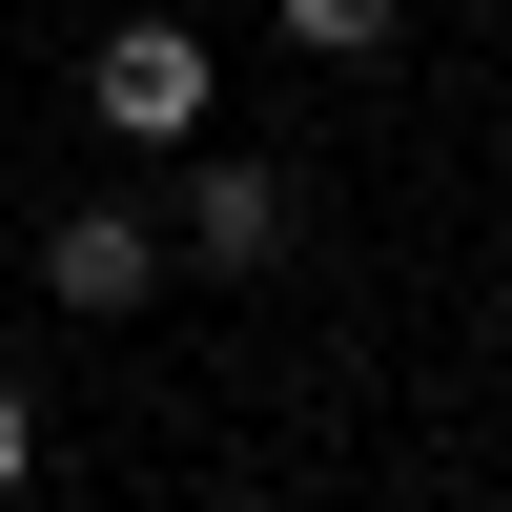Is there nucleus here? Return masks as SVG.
<instances>
[{
	"mask_svg": "<svg viewBox=\"0 0 512 512\" xmlns=\"http://www.w3.org/2000/svg\"><path fill=\"white\" fill-rule=\"evenodd\" d=\"M82 103H103V144H185L205 123V41L185 21H123L103 62H82Z\"/></svg>",
	"mask_w": 512,
	"mask_h": 512,
	"instance_id": "f257e3e1",
	"label": "nucleus"
},
{
	"mask_svg": "<svg viewBox=\"0 0 512 512\" xmlns=\"http://www.w3.org/2000/svg\"><path fill=\"white\" fill-rule=\"evenodd\" d=\"M41 287H62L82 328H123L164 287V226H144V205H62V226H41Z\"/></svg>",
	"mask_w": 512,
	"mask_h": 512,
	"instance_id": "f03ea898",
	"label": "nucleus"
},
{
	"mask_svg": "<svg viewBox=\"0 0 512 512\" xmlns=\"http://www.w3.org/2000/svg\"><path fill=\"white\" fill-rule=\"evenodd\" d=\"M185 267H287V185L267 164H205L185 185Z\"/></svg>",
	"mask_w": 512,
	"mask_h": 512,
	"instance_id": "7ed1b4c3",
	"label": "nucleus"
},
{
	"mask_svg": "<svg viewBox=\"0 0 512 512\" xmlns=\"http://www.w3.org/2000/svg\"><path fill=\"white\" fill-rule=\"evenodd\" d=\"M410 0H287V41H328V62H349V41H390Z\"/></svg>",
	"mask_w": 512,
	"mask_h": 512,
	"instance_id": "20e7f679",
	"label": "nucleus"
},
{
	"mask_svg": "<svg viewBox=\"0 0 512 512\" xmlns=\"http://www.w3.org/2000/svg\"><path fill=\"white\" fill-rule=\"evenodd\" d=\"M21 472H41V410H21V390H0V492H21Z\"/></svg>",
	"mask_w": 512,
	"mask_h": 512,
	"instance_id": "39448f33",
	"label": "nucleus"
}]
</instances>
